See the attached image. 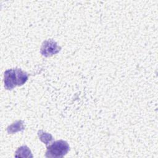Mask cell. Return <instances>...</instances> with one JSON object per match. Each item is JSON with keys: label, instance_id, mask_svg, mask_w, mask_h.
Returning <instances> with one entry per match:
<instances>
[{"label": "cell", "instance_id": "6da1fadb", "mask_svg": "<svg viewBox=\"0 0 158 158\" xmlns=\"http://www.w3.org/2000/svg\"><path fill=\"white\" fill-rule=\"evenodd\" d=\"M28 79V74L20 69H11L5 71L4 84L5 89L11 90L16 86H22Z\"/></svg>", "mask_w": 158, "mask_h": 158}, {"label": "cell", "instance_id": "7a4b0ae2", "mask_svg": "<svg viewBox=\"0 0 158 158\" xmlns=\"http://www.w3.org/2000/svg\"><path fill=\"white\" fill-rule=\"evenodd\" d=\"M70 147L67 142L64 140H57L47 147L45 156L51 158L63 157L67 154Z\"/></svg>", "mask_w": 158, "mask_h": 158}, {"label": "cell", "instance_id": "3957f363", "mask_svg": "<svg viewBox=\"0 0 158 158\" xmlns=\"http://www.w3.org/2000/svg\"><path fill=\"white\" fill-rule=\"evenodd\" d=\"M60 49L61 47L55 41L49 39L43 41L40 49V52L43 56L48 57L57 54Z\"/></svg>", "mask_w": 158, "mask_h": 158}, {"label": "cell", "instance_id": "277c9868", "mask_svg": "<svg viewBox=\"0 0 158 158\" xmlns=\"http://www.w3.org/2000/svg\"><path fill=\"white\" fill-rule=\"evenodd\" d=\"M14 156L15 157H33V156L29 149L27 146H22L19 147L17 150L15 151Z\"/></svg>", "mask_w": 158, "mask_h": 158}, {"label": "cell", "instance_id": "5b68a950", "mask_svg": "<svg viewBox=\"0 0 158 158\" xmlns=\"http://www.w3.org/2000/svg\"><path fill=\"white\" fill-rule=\"evenodd\" d=\"M25 129L23 125V122L22 120H17L10 125L7 128V131L9 134H13L18 131H23Z\"/></svg>", "mask_w": 158, "mask_h": 158}, {"label": "cell", "instance_id": "8992f818", "mask_svg": "<svg viewBox=\"0 0 158 158\" xmlns=\"http://www.w3.org/2000/svg\"><path fill=\"white\" fill-rule=\"evenodd\" d=\"M38 135L39 136L40 139L45 144L48 145L50 144V143L53 141V137L52 135L48 133H46L43 130H40L38 132Z\"/></svg>", "mask_w": 158, "mask_h": 158}]
</instances>
